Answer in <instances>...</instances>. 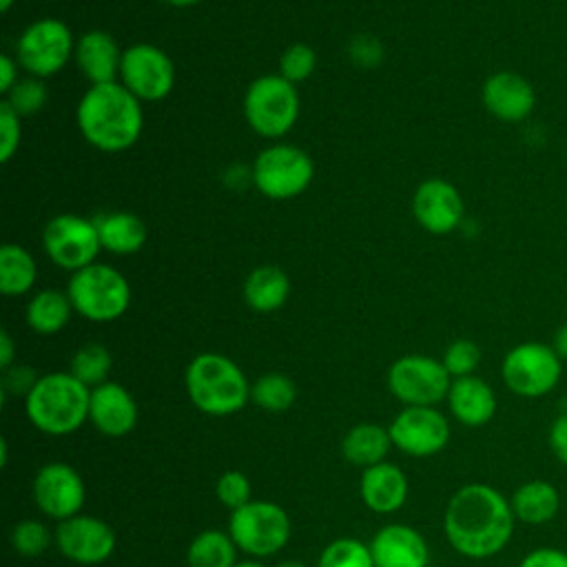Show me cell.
Listing matches in <instances>:
<instances>
[{
	"label": "cell",
	"mask_w": 567,
	"mask_h": 567,
	"mask_svg": "<svg viewBox=\"0 0 567 567\" xmlns=\"http://www.w3.org/2000/svg\"><path fill=\"white\" fill-rule=\"evenodd\" d=\"M516 516L509 498L487 483L458 487L443 512V532L452 549L470 560L501 554L514 536Z\"/></svg>",
	"instance_id": "obj_1"
},
{
	"label": "cell",
	"mask_w": 567,
	"mask_h": 567,
	"mask_svg": "<svg viewBox=\"0 0 567 567\" xmlns=\"http://www.w3.org/2000/svg\"><path fill=\"white\" fill-rule=\"evenodd\" d=\"M142 126V102L120 80L91 84L80 97L78 128L91 146L104 153L131 148L140 140Z\"/></svg>",
	"instance_id": "obj_2"
},
{
	"label": "cell",
	"mask_w": 567,
	"mask_h": 567,
	"mask_svg": "<svg viewBox=\"0 0 567 567\" xmlns=\"http://www.w3.org/2000/svg\"><path fill=\"white\" fill-rule=\"evenodd\" d=\"M91 388L71 372L40 374L33 390L24 396L29 423L49 436H66L89 421Z\"/></svg>",
	"instance_id": "obj_3"
},
{
	"label": "cell",
	"mask_w": 567,
	"mask_h": 567,
	"mask_svg": "<svg viewBox=\"0 0 567 567\" xmlns=\"http://www.w3.org/2000/svg\"><path fill=\"white\" fill-rule=\"evenodd\" d=\"M190 403L208 416H230L250 401V385L244 370L226 354L202 352L190 359L184 372Z\"/></svg>",
	"instance_id": "obj_4"
},
{
	"label": "cell",
	"mask_w": 567,
	"mask_h": 567,
	"mask_svg": "<svg viewBox=\"0 0 567 567\" xmlns=\"http://www.w3.org/2000/svg\"><path fill=\"white\" fill-rule=\"evenodd\" d=\"M73 310L95 323L120 319L131 306V286L126 277L109 264H91L75 270L66 284Z\"/></svg>",
	"instance_id": "obj_5"
},
{
	"label": "cell",
	"mask_w": 567,
	"mask_h": 567,
	"mask_svg": "<svg viewBox=\"0 0 567 567\" xmlns=\"http://www.w3.org/2000/svg\"><path fill=\"white\" fill-rule=\"evenodd\" d=\"M563 363L551 343L523 341L505 352L501 379L505 388L520 399H543L558 388Z\"/></svg>",
	"instance_id": "obj_6"
},
{
	"label": "cell",
	"mask_w": 567,
	"mask_h": 567,
	"mask_svg": "<svg viewBox=\"0 0 567 567\" xmlns=\"http://www.w3.org/2000/svg\"><path fill=\"white\" fill-rule=\"evenodd\" d=\"M239 551L250 558H268L281 551L292 534L286 509L272 501H250L230 512L228 529Z\"/></svg>",
	"instance_id": "obj_7"
},
{
	"label": "cell",
	"mask_w": 567,
	"mask_h": 567,
	"mask_svg": "<svg viewBox=\"0 0 567 567\" xmlns=\"http://www.w3.org/2000/svg\"><path fill=\"white\" fill-rule=\"evenodd\" d=\"M244 115L257 135L268 140L284 137L299 117L297 84L279 73L252 80L244 95Z\"/></svg>",
	"instance_id": "obj_8"
},
{
	"label": "cell",
	"mask_w": 567,
	"mask_h": 567,
	"mask_svg": "<svg viewBox=\"0 0 567 567\" xmlns=\"http://www.w3.org/2000/svg\"><path fill=\"white\" fill-rule=\"evenodd\" d=\"M315 175V164L306 151L292 144H272L264 148L252 164V184L270 199H290L301 195Z\"/></svg>",
	"instance_id": "obj_9"
},
{
	"label": "cell",
	"mask_w": 567,
	"mask_h": 567,
	"mask_svg": "<svg viewBox=\"0 0 567 567\" xmlns=\"http://www.w3.org/2000/svg\"><path fill=\"white\" fill-rule=\"evenodd\" d=\"M75 53L71 29L58 18H42L31 22L16 42L18 64L31 78H49L66 66Z\"/></svg>",
	"instance_id": "obj_10"
},
{
	"label": "cell",
	"mask_w": 567,
	"mask_h": 567,
	"mask_svg": "<svg viewBox=\"0 0 567 567\" xmlns=\"http://www.w3.org/2000/svg\"><path fill=\"white\" fill-rule=\"evenodd\" d=\"M450 385L443 361L427 354L399 357L388 370V390L403 405H436L447 399Z\"/></svg>",
	"instance_id": "obj_11"
},
{
	"label": "cell",
	"mask_w": 567,
	"mask_h": 567,
	"mask_svg": "<svg viewBox=\"0 0 567 567\" xmlns=\"http://www.w3.org/2000/svg\"><path fill=\"white\" fill-rule=\"evenodd\" d=\"M42 246L55 266L71 272L95 264V257L102 250L95 221L73 213H64L47 221L42 230Z\"/></svg>",
	"instance_id": "obj_12"
},
{
	"label": "cell",
	"mask_w": 567,
	"mask_h": 567,
	"mask_svg": "<svg viewBox=\"0 0 567 567\" xmlns=\"http://www.w3.org/2000/svg\"><path fill=\"white\" fill-rule=\"evenodd\" d=\"M120 82L140 100H164L175 86V66L155 44L135 42L122 51Z\"/></svg>",
	"instance_id": "obj_13"
},
{
	"label": "cell",
	"mask_w": 567,
	"mask_h": 567,
	"mask_svg": "<svg viewBox=\"0 0 567 567\" xmlns=\"http://www.w3.org/2000/svg\"><path fill=\"white\" fill-rule=\"evenodd\" d=\"M392 447L408 456H434L450 443V421L436 405H405L388 427Z\"/></svg>",
	"instance_id": "obj_14"
},
{
	"label": "cell",
	"mask_w": 567,
	"mask_h": 567,
	"mask_svg": "<svg viewBox=\"0 0 567 567\" xmlns=\"http://www.w3.org/2000/svg\"><path fill=\"white\" fill-rule=\"evenodd\" d=\"M31 494L35 507L47 518L60 523L75 514H82L86 501V485L75 467L62 461H51L35 472Z\"/></svg>",
	"instance_id": "obj_15"
},
{
	"label": "cell",
	"mask_w": 567,
	"mask_h": 567,
	"mask_svg": "<svg viewBox=\"0 0 567 567\" xmlns=\"http://www.w3.org/2000/svg\"><path fill=\"white\" fill-rule=\"evenodd\" d=\"M53 538L58 551L64 558L86 567L109 560L117 545L113 527L91 514H75L66 520H60Z\"/></svg>",
	"instance_id": "obj_16"
},
{
	"label": "cell",
	"mask_w": 567,
	"mask_h": 567,
	"mask_svg": "<svg viewBox=\"0 0 567 567\" xmlns=\"http://www.w3.org/2000/svg\"><path fill=\"white\" fill-rule=\"evenodd\" d=\"M412 213L421 228L432 235H447L463 221L465 206L458 188L441 177L425 179L412 197Z\"/></svg>",
	"instance_id": "obj_17"
},
{
	"label": "cell",
	"mask_w": 567,
	"mask_h": 567,
	"mask_svg": "<svg viewBox=\"0 0 567 567\" xmlns=\"http://www.w3.org/2000/svg\"><path fill=\"white\" fill-rule=\"evenodd\" d=\"M481 100L489 115L501 122L516 124L532 115L536 106V91L525 75L516 71H496L483 82Z\"/></svg>",
	"instance_id": "obj_18"
},
{
	"label": "cell",
	"mask_w": 567,
	"mask_h": 567,
	"mask_svg": "<svg viewBox=\"0 0 567 567\" xmlns=\"http://www.w3.org/2000/svg\"><path fill=\"white\" fill-rule=\"evenodd\" d=\"M137 403L122 383L104 381L91 390L89 421L100 434L111 439L126 436L137 425Z\"/></svg>",
	"instance_id": "obj_19"
},
{
	"label": "cell",
	"mask_w": 567,
	"mask_h": 567,
	"mask_svg": "<svg viewBox=\"0 0 567 567\" xmlns=\"http://www.w3.org/2000/svg\"><path fill=\"white\" fill-rule=\"evenodd\" d=\"M374 567H427L430 547L423 534L403 523H390L368 543Z\"/></svg>",
	"instance_id": "obj_20"
},
{
	"label": "cell",
	"mask_w": 567,
	"mask_h": 567,
	"mask_svg": "<svg viewBox=\"0 0 567 567\" xmlns=\"http://www.w3.org/2000/svg\"><path fill=\"white\" fill-rule=\"evenodd\" d=\"M445 403L450 408V414L465 427L487 425L498 408L494 388L476 374L452 379Z\"/></svg>",
	"instance_id": "obj_21"
},
{
	"label": "cell",
	"mask_w": 567,
	"mask_h": 567,
	"mask_svg": "<svg viewBox=\"0 0 567 567\" xmlns=\"http://www.w3.org/2000/svg\"><path fill=\"white\" fill-rule=\"evenodd\" d=\"M410 483L405 472L394 463H377L365 467L359 481V494L363 505L374 514H394L408 501Z\"/></svg>",
	"instance_id": "obj_22"
},
{
	"label": "cell",
	"mask_w": 567,
	"mask_h": 567,
	"mask_svg": "<svg viewBox=\"0 0 567 567\" xmlns=\"http://www.w3.org/2000/svg\"><path fill=\"white\" fill-rule=\"evenodd\" d=\"M75 64L91 84H106L120 80L122 51L111 33L93 29L75 42Z\"/></svg>",
	"instance_id": "obj_23"
},
{
	"label": "cell",
	"mask_w": 567,
	"mask_h": 567,
	"mask_svg": "<svg viewBox=\"0 0 567 567\" xmlns=\"http://www.w3.org/2000/svg\"><path fill=\"white\" fill-rule=\"evenodd\" d=\"M516 523L547 525L560 512V492L545 478H529L520 483L509 496Z\"/></svg>",
	"instance_id": "obj_24"
},
{
	"label": "cell",
	"mask_w": 567,
	"mask_h": 567,
	"mask_svg": "<svg viewBox=\"0 0 567 567\" xmlns=\"http://www.w3.org/2000/svg\"><path fill=\"white\" fill-rule=\"evenodd\" d=\"M93 221H95L102 248L113 255H133L146 241V226L133 213H126V210L102 213Z\"/></svg>",
	"instance_id": "obj_25"
},
{
	"label": "cell",
	"mask_w": 567,
	"mask_h": 567,
	"mask_svg": "<svg viewBox=\"0 0 567 567\" xmlns=\"http://www.w3.org/2000/svg\"><path fill=\"white\" fill-rule=\"evenodd\" d=\"M390 447H392V439L388 427L379 423H368V421L352 425L341 441L343 458L350 465H357L363 470L377 463H383Z\"/></svg>",
	"instance_id": "obj_26"
},
{
	"label": "cell",
	"mask_w": 567,
	"mask_h": 567,
	"mask_svg": "<svg viewBox=\"0 0 567 567\" xmlns=\"http://www.w3.org/2000/svg\"><path fill=\"white\" fill-rule=\"evenodd\" d=\"M290 295L288 275L277 266H259L244 281V301L255 312L279 310Z\"/></svg>",
	"instance_id": "obj_27"
},
{
	"label": "cell",
	"mask_w": 567,
	"mask_h": 567,
	"mask_svg": "<svg viewBox=\"0 0 567 567\" xmlns=\"http://www.w3.org/2000/svg\"><path fill=\"white\" fill-rule=\"evenodd\" d=\"M73 303L66 292L55 288L38 290L27 303V326L38 334H58L71 319Z\"/></svg>",
	"instance_id": "obj_28"
},
{
	"label": "cell",
	"mask_w": 567,
	"mask_h": 567,
	"mask_svg": "<svg viewBox=\"0 0 567 567\" xmlns=\"http://www.w3.org/2000/svg\"><path fill=\"white\" fill-rule=\"evenodd\" d=\"M35 279L38 264L33 255L18 244H4L0 248V292L4 297H22L31 292Z\"/></svg>",
	"instance_id": "obj_29"
},
{
	"label": "cell",
	"mask_w": 567,
	"mask_h": 567,
	"mask_svg": "<svg viewBox=\"0 0 567 567\" xmlns=\"http://www.w3.org/2000/svg\"><path fill=\"white\" fill-rule=\"evenodd\" d=\"M237 545L228 532L202 529L186 549V567H235Z\"/></svg>",
	"instance_id": "obj_30"
},
{
	"label": "cell",
	"mask_w": 567,
	"mask_h": 567,
	"mask_svg": "<svg viewBox=\"0 0 567 567\" xmlns=\"http://www.w3.org/2000/svg\"><path fill=\"white\" fill-rule=\"evenodd\" d=\"M297 399V388L292 379L279 372H268L261 374L252 385H250V401L266 410V412H286Z\"/></svg>",
	"instance_id": "obj_31"
},
{
	"label": "cell",
	"mask_w": 567,
	"mask_h": 567,
	"mask_svg": "<svg viewBox=\"0 0 567 567\" xmlns=\"http://www.w3.org/2000/svg\"><path fill=\"white\" fill-rule=\"evenodd\" d=\"M69 372L93 390L95 385L109 381L106 377L111 372V352L102 343H84L73 352Z\"/></svg>",
	"instance_id": "obj_32"
},
{
	"label": "cell",
	"mask_w": 567,
	"mask_h": 567,
	"mask_svg": "<svg viewBox=\"0 0 567 567\" xmlns=\"http://www.w3.org/2000/svg\"><path fill=\"white\" fill-rule=\"evenodd\" d=\"M317 567H374L370 545L359 538H334L330 540L319 558Z\"/></svg>",
	"instance_id": "obj_33"
},
{
	"label": "cell",
	"mask_w": 567,
	"mask_h": 567,
	"mask_svg": "<svg viewBox=\"0 0 567 567\" xmlns=\"http://www.w3.org/2000/svg\"><path fill=\"white\" fill-rule=\"evenodd\" d=\"M9 540H11V547L27 558L42 556L51 547V543H55L53 532L42 520H35V518H24L16 523Z\"/></svg>",
	"instance_id": "obj_34"
},
{
	"label": "cell",
	"mask_w": 567,
	"mask_h": 567,
	"mask_svg": "<svg viewBox=\"0 0 567 567\" xmlns=\"http://www.w3.org/2000/svg\"><path fill=\"white\" fill-rule=\"evenodd\" d=\"M4 102L20 115L29 117L35 115L44 102H47V86L42 84L40 78H24L18 80V84L7 93Z\"/></svg>",
	"instance_id": "obj_35"
},
{
	"label": "cell",
	"mask_w": 567,
	"mask_h": 567,
	"mask_svg": "<svg viewBox=\"0 0 567 567\" xmlns=\"http://www.w3.org/2000/svg\"><path fill=\"white\" fill-rule=\"evenodd\" d=\"M317 66V53L312 47L303 44V42H295L290 44L279 60V75L286 78L292 84H299L303 80H308L312 75Z\"/></svg>",
	"instance_id": "obj_36"
},
{
	"label": "cell",
	"mask_w": 567,
	"mask_h": 567,
	"mask_svg": "<svg viewBox=\"0 0 567 567\" xmlns=\"http://www.w3.org/2000/svg\"><path fill=\"white\" fill-rule=\"evenodd\" d=\"M443 365L452 379L470 377L481 363V348L472 339H454L443 352Z\"/></svg>",
	"instance_id": "obj_37"
},
{
	"label": "cell",
	"mask_w": 567,
	"mask_h": 567,
	"mask_svg": "<svg viewBox=\"0 0 567 567\" xmlns=\"http://www.w3.org/2000/svg\"><path fill=\"white\" fill-rule=\"evenodd\" d=\"M250 494H252L250 478L241 470H226L224 474H219V478L215 483L217 501L230 512L250 503L252 501Z\"/></svg>",
	"instance_id": "obj_38"
},
{
	"label": "cell",
	"mask_w": 567,
	"mask_h": 567,
	"mask_svg": "<svg viewBox=\"0 0 567 567\" xmlns=\"http://www.w3.org/2000/svg\"><path fill=\"white\" fill-rule=\"evenodd\" d=\"M22 137V124L20 115L2 100L0 102V162L7 164L20 146Z\"/></svg>",
	"instance_id": "obj_39"
},
{
	"label": "cell",
	"mask_w": 567,
	"mask_h": 567,
	"mask_svg": "<svg viewBox=\"0 0 567 567\" xmlns=\"http://www.w3.org/2000/svg\"><path fill=\"white\" fill-rule=\"evenodd\" d=\"M4 374H2V399L7 396V394H20V396H27L31 390H33V385H35V381L40 379L38 374H35V370L33 368H29V365H11V368H7V370H2Z\"/></svg>",
	"instance_id": "obj_40"
},
{
	"label": "cell",
	"mask_w": 567,
	"mask_h": 567,
	"mask_svg": "<svg viewBox=\"0 0 567 567\" xmlns=\"http://www.w3.org/2000/svg\"><path fill=\"white\" fill-rule=\"evenodd\" d=\"M547 445L551 456L567 467V410L558 412L547 430Z\"/></svg>",
	"instance_id": "obj_41"
},
{
	"label": "cell",
	"mask_w": 567,
	"mask_h": 567,
	"mask_svg": "<svg viewBox=\"0 0 567 567\" xmlns=\"http://www.w3.org/2000/svg\"><path fill=\"white\" fill-rule=\"evenodd\" d=\"M518 567H567V551L551 545L534 547L520 558Z\"/></svg>",
	"instance_id": "obj_42"
},
{
	"label": "cell",
	"mask_w": 567,
	"mask_h": 567,
	"mask_svg": "<svg viewBox=\"0 0 567 567\" xmlns=\"http://www.w3.org/2000/svg\"><path fill=\"white\" fill-rule=\"evenodd\" d=\"M350 58L361 66H377L383 58V49L374 38L359 35L350 42Z\"/></svg>",
	"instance_id": "obj_43"
},
{
	"label": "cell",
	"mask_w": 567,
	"mask_h": 567,
	"mask_svg": "<svg viewBox=\"0 0 567 567\" xmlns=\"http://www.w3.org/2000/svg\"><path fill=\"white\" fill-rule=\"evenodd\" d=\"M18 84V60L11 55H0V93H9Z\"/></svg>",
	"instance_id": "obj_44"
},
{
	"label": "cell",
	"mask_w": 567,
	"mask_h": 567,
	"mask_svg": "<svg viewBox=\"0 0 567 567\" xmlns=\"http://www.w3.org/2000/svg\"><path fill=\"white\" fill-rule=\"evenodd\" d=\"M13 357H16V346L13 339L7 330H0V368L7 370L13 365Z\"/></svg>",
	"instance_id": "obj_45"
},
{
	"label": "cell",
	"mask_w": 567,
	"mask_h": 567,
	"mask_svg": "<svg viewBox=\"0 0 567 567\" xmlns=\"http://www.w3.org/2000/svg\"><path fill=\"white\" fill-rule=\"evenodd\" d=\"M551 348L556 350V354L567 361V321L560 323L551 337Z\"/></svg>",
	"instance_id": "obj_46"
},
{
	"label": "cell",
	"mask_w": 567,
	"mask_h": 567,
	"mask_svg": "<svg viewBox=\"0 0 567 567\" xmlns=\"http://www.w3.org/2000/svg\"><path fill=\"white\" fill-rule=\"evenodd\" d=\"M235 567H266L259 558H248V560H237Z\"/></svg>",
	"instance_id": "obj_47"
},
{
	"label": "cell",
	"mask_w": 567,
	"mask_h": 567,
	"mask_svg": "<svg viewBox=\"0 0 567 567\" xmlns=\"http://www.w3.org/2000/svg\"><path fill=\"white\" fill-rule=\"evenodd\" d=\"M166 4H173V7H190V4H197L199 0H162Z\"/></svg>",
	"instance_id": "obj_48"
},
{
	"label": "cell",
	"mask_w": 567,
	"mask_h": 567,
	"mask_svg": "<svg viewBox=\"0 0 567 567\" xmlns=\"http://www.w3.org/2000/svg\"><path fill=\"white\" fill-rule=\"evenodd\" d=\"M275 567H306L301 560H295V558H288V560H281V563H277Z\"/></svg>",
	"instance_id": "obj_49"
},
{
	"label": "cell",
	"mask_w": 567,
	"mask_h": 567,
	"mask_svg": "<svg viewBox=\"0 0 567 567\" xmlns=\"http://www.w3.org/2000/svg\"><path fill=\"white\" fill-rule=\"evenodd\" d=\"M13 2H16V0H0V9H2V11H9Z\"/></svg>",
	"instance_id": "obj_50"
}]
</instances>
